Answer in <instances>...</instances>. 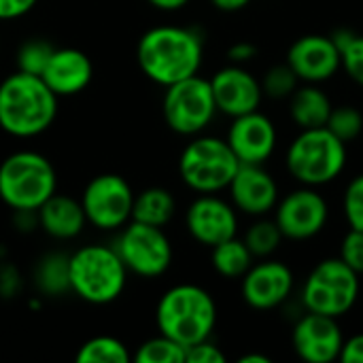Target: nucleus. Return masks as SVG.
<instances>
[{"instance_id": "f257e3e1", "label": "nucleus", "mask_w": 363, "mask_h": 363, "mask_svg": "<svg viewBox=\"0 0 363 363\" xmlns=\"http://www.w3.org/2000/svg\"><path fill=\"white\" fill-rule=\"evenodd\" d=\"M136 62L149 81L168 87L200 72L204 43L191 28L155 26L138 38Z\"/></svg>"}, {"instance_id": "f03ea898", "label": "nucleus", "mask_w": 363, "mask_h": 363, "mask_svg": "<svg viewBox=\"0 0 363 363\" xmlns=\"http://www.w3.org/2000/svg\"><path fill=\"white\" fill-rule=\"evenodd\" d=\"M57 96L47 83L21 70L0 81V130L15 138H34L47 132L57 117Z\"/></svg>"}, {"instance_id": "7ed1b4c3", "label": "nucleus", "mask_w": 363, "mask_h": 363, "mask_svg": "<svg viewBox=\"0 0 363 363\" xmlns=\"http://www.w3.org/2000/svg\"><path fill=\"white\" fill-rule=\"evenodd\" d=\"M157 332L174 342L194 347L213 336L217 325V302L200 285L179 283L162 294L155 306Z\"/></svg>"}, {"instance_id": "20e7f679", "label": "nucleus", "mask_w": 363, "mask_h": 363, "mask_svg": "<svg viewBox=\"0 0 363 363\" xmlns=\"http://www.w3.org/2000/svg\"><path fill=\"white\" fill-rule=\"evenodd\" d=\"M70 294L79 300L106 306L121 298L128 285V268L115 247L85 245L68 255Z\"/></svg>"}, {"instance_id": "39448f33", "label": "nucleus", "mask_w": 363, "mask_h": 363, "mask_svg": "<svg viewBox=\"0 0 363 363\" xmlns=\"http://www.w3.org/2000/svg\"><path fill=\"white\" fill-rule=\"evenodd\" d=\"M57 191V172L49 157L21 149L0 162V200L15 213H36Z\"/></svg>"}, {"instance_id": "423d86ee", "label": "nucleus", "mask_w": 363, "mask_h": 363, "mask_svg": "<svg viewBox=\"0 0 363 363\" xmlns=\"http://www.w3.org/2000/svg\"><path fill=\"white\" fill-rule=\"evenodd\" d=\"M347 157V143L323 125L300 130L287 147L285 166L300 185L323 187L345 172Z\"/></svg>"}, {"instance_id": "0eeeda50", "label": "nucleus", "mask_w": 363, "mask_h": 363, "mask_svg": "<svg viewBox=\"0 0 363 363\" xmlns=\"http://www.w3.org/2000/svg\"><path fill=\"white\" fill-rule=\"evenodd\" d=\"M240 162L225 138L191 136L179 155V177L196 194H219L232 183Z\"/></svg>"}, {"instance_id": "6e6552de", "label": "nucleus", "mask_w": 363, "mask_h": 363, "mask_svg": "<svg viewBox=\"0 0 363 363\" xmlns=\"http://www.w3.org/2000/svg\"><path fill=\"white\" fill-rule=\"evenodd\" d=\"M359 289V274L340 257H328L321 259L304 279L302 306L308 313L340 319L355 306Z\"/></svg>"}, {"instance_id": "1a4fd4ad", "label": "nucleus", "mask_w": 363, "mask_h": 363, "mask_svg": "<svg viewBox=\"0 0 363 363\" xmlns=\"http://www.w3.org/2000/svg\"><path fill=\"white\" fill-rule=\"evenodd\" d=\"M211 81L194 74L166 87L162 100V115L166 125L181 136L202 134L217 115Z\"/></svg>"}, {"instance_id": "9d476101", "label": "nucleus", "mask_w": 363, "mask_h": 363, "mask_svg": "<svg viewBox=\"0 0 363 363\" xmlns=\"http://www.w3.org/2000/svg\"><path fill=\"white\" fill-rule=\"evenodd\" d=\"M113 247L117 249L128 272L143 279H157L166 274L174 259V249L164 228L138 221L125 223Z\"/></svg>"}, {"instance_id": "9b49d317", "label": "nucleus", "mask_w": 363, "mask_h": 363, "mask_svg": "<svg viewBox=\"0 0 363 363\" xmlns=\"http://www.w3.org/2000/svg\"><path fill=\"white\" fill-rule=\"evenodd\" d=\"M132 185L117 172L96 174L81 194V206L89 225L102 232H119L132 221Z\"/></svg>"}, {"instance_id": "f8f14e48", "label": "nucleus", "mask_w": 363, "mask_h": 363, "mask_svg": "<svg viewBox=\"0 0 363 363\" xmlns=\"http://www.w3.org/2000/svg\"><path fill=\"white\" fill-rule=\"evenodd\" d=\"M274 221L287 240H311L319 236L330 221L328 200L317 191V187H298L274 206Z\"/></svg>"}, {"instance_id": "ddd939ff", "label": "nucleus", "mask_w": 363, "mask_h": 363, "mask_svg": "<svg viewBox=\"0 0 363 363\" xmlns=\"http://www.w3.org/2000/svg\"><path fill=\"white\" fill-rule=\"evenodd\" d=\"M296 277L291 268L277 259H264L253 264L240 279V294L247 306L253 311H274L283 306L294 294Z\"/></svg>"}, {"instance_id": "4468645a", "label": "nucleus", "mask_w": 363, "mask_h": 363, "mask_svg": "<svg viewBox=\"0 0 363 363\" xmlns=\"http://www.w3.org/2000/svg\"><path fill=\"white\" fill-rule=\"evenodd\" d=\"M185 228L196 242L211 249L238 236V215L234 204L217 194H200L185 213Z\"/></svg>"}, {"instance_id": "2eb2a0df", "label": "nucleus", "mask_w": 363, "mask_h": 363, "mask_svg": "<svg viewBox=\"0 0 363 363\" xmlns=\"http://www.w3.org/2000/svg\"><path fill=\"white\" fill-rule=\"evenodd\" d=\"M345 336L338 319L304 313L291 330V347L300 359L308 363H332L340 357Z\"/></svg>"}, {"instance_id": "dca6fc26", "label": "nucleus", "mask_w": 363, "mask_h": 363, "mask_svg": "<svg viewBox=\"0 0 363 363\" xmlns=\"http://www.w3.org/2000/svg\"><path fill=\"white\" fill-rule=\"evenodd\" d=\"M208 81L217 111L228 117H240L262 106V81L255 79V74H251L245 66L228 64L219 68Z\"/></svg>"}, {"instance_id": "f3484780", "label": "nucleus", "mask_w": 363, "mask_h": 363, "mask_svg": "<svg viewBox=\"0 0 363 363\" xmlns=\"http://www.w3.org/2000/svg\"><path fill=\"white\" fill-rule=\"evenodd\" d=\"M225 140L240 164H266L277 151L279 132L274 121L257 108L247 115L232 117Z\"/></svg>"}, {"instance_id": "a211bd4d", "label": "nucleus", "mask_w": 363, "mask_h": 363, "mask_svg": "<svg viewBox=\"0 0 363 363\" xmlns=\"http://www.w3.org/2000/svg\"><path fill=\"white\" fill-rule=\"evenodd\" d=\"M228 191L234 208L249 217H264L272 213L281 198L279 183L264 164H240L228 185Z\"/></svg>"}, {"instance_id": "6ab92c4d", "label": "nucleus", "mask_w": 363, "mask_h": 363, "mask_svg": "<svg viewBox=\"0 0 363 363\" xmlns=\"http://www.w3.org/2000/svg\"><path fill=\"white\" fill-rule=\"evenodd\" d=\"M287 64L302 83H325L342 68L340 51L332 36L325 34H304L294 40L287 51Z\"/></svg>"}, {"instance_id": "aec40b11", "label": "nucleus", "mask_w": 363, "mask_h": 363, "mask_svg": "<svg viewBox=\"0 0 363 363\" xmlns=\"http://www.w3.org/2000/svg\"><path fill=\"white\" fill-rule=\"evenodd\" d=\"M40 79L57 96H77L85 91L94 79V64L89 55L77 47H55Z\"/></svg>"}, {"instance_id": "412c9836", "label": "nucleus", "mask_w": 363, "mask_h": 363, "mask_svg": "<svg viewBox=\"0 0 363 363\" xmlns=\"http://www.w3.org/2000/svg\"><path fill=\"white\" fill-rule=\"evenodd\" d=\"M36 225L55 240H72L85 230L87 219L81 200L55 191L36 211Z\"/></svg>"}, {"instance_id": "4be33fe9", "label": "nucleus", "mask_w": 363, "mask_h": 363, "mask_svg": "<svg viewBox=\"0 0 363 363\" xmlns=\"http://www.w3.org/2000/svg\"><path fill=\"white\" fill-rule=\"evenodd\" d=\"M334 104L319 83H304L289 96V117L300 130L323 128Z\"/></svg>"}, {"instance_id": "5701e85b", "label": "nucleus", "mask_w": 363, "mask_h": 363, "mask_svg": "<svg viewBox=\"0 0 363 363\" xmlns=\"http://www.w3.org/2000/svg\"><path fill=\"white\" fill-rule=\"evenodd\" d=\"M177 213V200L166 187H147L134 196L132 221L166 228Z\"/></svg>"}, {"instance_id": "b1692460", "label": "nucleus", "mask_w": 363, "mask_h": 363, "mask_svg": "<svg viewBox=\"0 0 363 363\" xmlns=\"http://www.w3.org/2000/svg\"><path fill=\"white\" fill-rule=\"evenodd\" d=\"M253 259L255 257L247 242L238 236L211 247V266L223 279H242L245 272L253 266Z\"/></svg>"}, {"instance_id": "393cba45", "label": "nucleus", "mask_w": 363, "mask_h": 363, "mask_svg": "<svg viewBox=\"0 0 363 363\" xmlns=\"http://www.w3.org/2000/svg\"><path fill=\"white\" fill-rule=\"evenodd\" d=\"M34 283L43 296H66L70 294L68 255L47 253L34 270Z\"/></svg>"}, {"instance_id": "a878e982", "label": "nucleus", "mask_w": 363, "mask_h": 363, "mask_svg": "<svg viewBox=\"0 0 363 363\" xmlns=\"http://www.w3.org/2000/svg\"><path fill=\"white\" fill-rule=\"evenodd\" d=\"M74 359L77 363H130L132 353L115 336H94L79 347Z\"/></svg>"}, {"instance_id": "bb28decb", "label": "nucleus", "mask_w": 363, "mask_h": 363, "mask_svg": "<svg viewBox=\"0 0 363 363\" xmlns=\"http://www.w3.org/2000/svg\"><path fill=\"white\" fill-rule=\"evenodd\" d=\"M249 247V251L253 253V257H259V259H266L270 255H274L281 247V242L285 240L281 228L277 225L274 217L268 219L266 215L264 217H255V221L249 225L245 238H242Z\"/></svg>"}, {"instance_id": "cd10ccee", "label": "nucleus", "mask_w": 363, "mask_h": 363, "mask_svg": "<svg viewBox=\"0 0 363 363\" xmlns=\"http://www.w3.org/2000/svg\"><path fill=\"white\" fill-rule=\"evenodd\" d=\"M187 349L172 338L157 334L155 338L145 340L138 351L132 355V359L138 363H185Z\"/></svg>"}, {"instance_id": "c85d7f7f", "label": "nucleus", "mask_w": 363, "mask_h": 363, "mask_svg": "<svg viewBox=\"0 0 363 363\" xmlns=\"http://www.w3.org/2000/svg\"><path fill=\"white\" fill-rule=\"evenodd\" d=\"M53 51L55 45H51L47 38H28L26 43L19 45L15 53V66L21 72L40 77Z\"/></svg>"}, {"instance_id": "c756f323", "label": "nucleus", "mask_w": 363, "mask_h": 363, "mask_svg": "<svg viewBox=\"0 0 363 363\" xmlns=\"http://www.w3.org/2000/svg\"><path fill=\"white\" fill-rule=\"evenodd\" d=\"M325 128L336 134L342 143H353L355 138H359L363 132V113L353 106V104H340L334 106L330 113V119L325 123Z\"/></svg>"}, {"instance_id": "7c9ffc66", "label": "nucleus", "mask_w": 363, "mask_h": 363, "mask_svg": "<svg viewBox=\"0 0 363 363\" xmlns=\"http://www.w3.org/2000/svg\"><path fill=\"white\" fill-rule=\"evenodd\" d=\"M300 85L298 74L294 72V68L285 62V64H274L266 70L264 79H262V89L264 96L272 98V100H285L289 98Z\"/></svg>"}, {"instance_id": "2f4dec72", "label": "nucleus", "mask_w": 363, "mask_h": 363, "mask_svg": "<svg viewBox=\"0 0 363 363\" xmlns=\"http://www.w3.org/2000/svg\"><path fill=\"white\" fill-rule=\"evenodd\" d=\"M342 211L349 228L363 232V174H357L349 181L342 196Z\"/></svg>"}, {"instance_id": "473e14b6", "label": "nucleus", "mask_w": 363, "mask_h": 363, "mask_svg": "<svg viewBox=\"0 0 363 363\" xmlns=\"http://www.w3.org/2000/svg\"><path fill=\"white\" fill-rule=\"evenodd\" d=\"M340 66L345 72L363 87V34H353L340 49Z\"/></svg>"}, {"instance_id": "72a5a7b5", "label": "nucleus", "mask_w": 363, "mask_h": 363, "mask_svg": "<svg viewBox=\"0 0 363 363\" xmlns=\"http://www.w3.org/2000/svg\"><path fill=\"white\" fill-rule=\"evenodd\" d=\"M351 270H355L359 277L363 274V232L362 230H349L340 242V255H338Z\"/></svg>"}, {"instance_id": "f704fd0d", "label": "nucleus", "mask_w": 363, "mask_h": 363, "mask_svg": "<svg viewBox=\"0 0 363 363\" xmlns=\"http://www.w3.org/2000/svg\"><path fill=\"white\" fill-rule=\"evenodd\" d=\"M225 355L223 351L208 340H202L194 347H187V355H185V363H223Z\"/></svg>"}, {"instance_id": "c9c22d12", "label": "nucleus", "mask_w": 363, "mask_h": 363, "mask_svg": "<svg viewBox=\"0 0 363 363\" xmlns=\"http://www.w3.org/2000/svg\"><path fill=\"white\" fill-rule=\"evenodd\" d=\"M38 0H0V21H13L28 15Z\"/></svg>"}, {"instance_id": "e433bc0d", "label": "nucleus", "mask_w": 363, "mask_h": 363, "mask_svg": "<svg viewBox=\"0 0 363 363\" xmlns=\"http://www.w3.org/2000/svg\"><path fill=\"white\" fill-rule=\"evenodd\" d=\"M257 57V47L251 43V40H238L234 45H230L228 49V60L230 64H238V66H245L249 64L251 60Z\"/></svg>"}, {"instance_id": "4c0bfd02", "label": "nucleus", "mask_w": 363, "mask_h": 363, "mask_svg": "<svg viewBox=\"0 0 363 363\" xmlns=\"http://www.w3.org/2000/svg\"><path fill=\"white\" fill-rule=\"evenodd\" d=\"M338 362L363 363V334H355L351 338H345Z\"/></svg>"}, {"instance_id": "58836bf2", "label": "nucleus", "mask_w": 363, "mask_h": 363, "mask_svg": "<svg viewBox=\"0 0 363 363\" xmlns=\"http://www.w3.org/2000/svg\"><path fill=\"white\" fill-rule=\"evenodd\" d=\"M19 274L13 266H2L0 268V296L2 298H13L19 291Z\"/></svg>"}, {"instance_id": "ea45409f", "label": "nucleus", "mask_w": 363, "mask_h": 363, "mask_svg": "<svg viewBox=\"0 0 363 363\" xmlns=\"http://www.w3.org/2000/svg\"><path fill=\"white\" fill-rule=\"evenodd\" d=\"M211 4L223 13H238L242 9H247L251 4V0H211Z\"/></svg>"}, {"instance_id": "a19ab883", "label": "nucleus", "mask_w": 363, "mask_h": 363, "mask_svg": "<svg viewBox=\"0 0 363 363\" xmlns=\"http://www.w3.org/2000/svg\"><path fill=\"white\" fill-rule=\"evenodd\" d=\"M153 9L157 11H166V13H172V11H181L183 6L189 4V0H147Z\"/></svg>"}, {"instance_id": "79ce46f5", "label": "nucleus", "mask_w": 363, "mask_h": 363, "mask_svg": "<svg viewBox=\"0 0 363 363\" xmlns=\"http://www.w3.org/2000/svg\"><path fill=\"white\" fill-rule=\"evenodd\" d=\"M240 363H270V357H266V355H257V353H249V355H242Z\"/></svg>"}, {"instance_id": "37998d69", "label": "nucleus", "mask_w": 363, "mask_h": 363, "mask_svg": "<svg viewBox=\"0 0 363 363\" xmlns=\"http://www.w3.org/2000/svg\"><path fill=\"white\" fill-rule=\"evenodd\" d=\"M0 49H2V38H0Z\"/></svg>"}]
</instances>
